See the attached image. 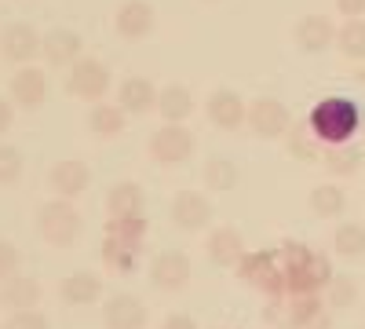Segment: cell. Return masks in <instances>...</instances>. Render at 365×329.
<instances>
[{
    "label": "cell",
    "instance_id": "obj_20",
    "mask_svg": "<svg viewBox=\"0 0 365 329\" xmlns=\"http://www.w3.org/2000/svg\"><path fill=\"white\" fill-rule=\"evenodd\" d=\"M48 183H51V191H55L58 198L73 201V198H81V194L88 191L91 172H88L84 161H58V165H51V172H48Z\"/></svg>",
    "mask_w": 365,
    "mask_h": 329
},
{
    "label": "cell",
    "instance_id": "obj_9",
    "mask_svg": "<svg viewBox=\"0 0 365 329\" xmlns=\"http://www.w3.org/2000/svg\"><path fill=\"white\" fill-rule=\"evenodd\" d=\"M150 282H154V289H161V293L187 289V282H190V260H187V253H179V249L158 253L154 263H150Z\"/></svg>",
    "mask_w": 365,
    "mask_h": 329
},
{
    "label": "cell",
    "instance_id": "obj_14",
    "mask_svg": "<svg viewBox=\"0 0 365 329\" xmlns=\"http://www.w3.org/2000/svg\"><path fill=\"white\" fill-rule=\"evenodd\" d=\"M292 41H296L299 51L318 55V51L336 44V26H332V19H325V15H303L292 26Z\"/></svg>",
    "mask_w": 365,
    "mask_h": 329
},
{
    "label": "cell",
    "instance_id": "obj_2",
    "mask_svg": "<svg viewBox=\"0 0 365 329\" xmlns=\"http://www.w3.org/2000/svg\"><path fill=\"white\" fill-rule=\"evenodd\" d=\"M307 125H311V132L318 136V143L340 146V143H351V136L358 132L361 113H358V106H354L351 99L329 96V99H322V103L311 110Z\"/></svg>",
    "mask_w": 365,
    "mask_h": 329
},
{
    "label": "cell",
    "instance_id": "obj_6",
    "mask_svg": "<svg viewBox=\"0 0 365 329\" xmlns=\"http://www.w3.org/2000/svg\"><path fill=\"white\" fill-rule=\"evenodd\" d=\"M194 154V136L182 125H161L154 136H150V158L158 165H182Z\"/></svg>",
    "mask_w": 365,
    "mask_h": 329
},
{
    "label": "cell",
    "instance_id": "obj_40",
    "mask_svg": "<svg viewBox=\"0 0 365 329\" xmlns=\"http://www.w3.org/2000/svg\"><path fill=\"white\" fill-rule=\"evenodd\" d=\"M11 121H15V106H11L4 96H0V136L11 128Z\"/></svg>",
    "mask_w": 365,
    "mask_h": 329
},
{
    "label": "cell",
    "instance_id": "obj_41",
    "mask_svg": "<svg viewBox=\"0 0 365 329\" xmlns=\"http://www.w3.org/2000/svg\"><path fill=\"white\" fill-rule=\"evenodd\" d=\"M161 329H197V322H194L190 315H168Z\"/></svg>",
    "mask_w": 365,
    "mask_h": 329
},
{
    "label": "cell",
    "instance_id": "obj_21",
    "mask_svg": "<svg viewBox=\"0 0 365 329\" xmlns=\"http://www.w3.org/2000/svg\"><path fill=\"white\" fill-rule=\"evenodd\" d=\"M58 296H63L66 304L73 308H84V304H96L103 296V278L96 271H73L63 278V285H58Z\"/></svg>",
    "mask_w": 365,
    "mask_h": 329
},
{
    "label": "cell",
    "instance_id": "obj_24",
    "mask_svg": "<svg viewBox=\"0 0 365 329\" xmlns=\"http://www.w3.org/2000/svg\"><path fill=\"white\" fill-rule=\"evenodd\" d=\"M158 113L165 117L168 125H182L194 113V96L187 84H165L158 92Z\"/></svg>",
    "mask_w": 365,
    "mask_h": 329
},
{
    "label": "cell",
    "instance_id": "obj_8",
    "mask_svg": "<svg viewBox=\"0 0 365 329\" xmlns=\"http://www.w3.org/2000/svg\"><path fill=\"white\" fill-rule=\"evenodd\" d=\"M205 113H208V121L216 128L234 132V128H241L249 121V103L241 99L234 88H216V92L208 96V103H205Z\"/></svg>",
    "mask_w": 365,
    "mask_h": 329
},
{
    "label": "cell",
    "instance_id": "obj_26",
    "mask_svg": "<svg viewBox=\"0 0 365 329\" xmlns=\"http://www.w3.org/2000/svg\"><path fill=\"white\" fill-rule=\"evenodd\" d=\"M139 249H143V246L125 242V238H113V234H106L99 253H103V263L110 267V271H117V275H128L132 267L139 263Z\"/></svg>",
    "mask_w": 365,
    "mask_h": 329
},
{
    "label": "cell",
    "instance_id": "obj_37",
    "mask_svg": "<svg viewBox=\"0 0 365 329\" xmlns=\"http://www.w3.org/2000/svg\"><path fill=\"white\" fill-rule=\"evenodd\" d=\"M4 329H51V322L41 311H11V318L4 322Z\"/></svg>",
    "mask_w": 365,
    "mask_h": 329
},
{
    "label": "cell",
    "instance_id": "obj_29",
    "mask_svg": "<svg viewBox=\"0 0 365 329\" xmlns=\"http://www.w3.org/2000/svg\"><path fill=\"white\" fill-rule=\"evenodd\" d=\"M332 249L344 260H361L365 256V227L361 223H340L332 234Z\"/></svg>",
    "mask_w": 365,
    "mask_h": 329
},
{
    "label": "cell",
    "instance_id": "obj_11",
    "mask_svg": "<svg viewBox=\"0 0 365 329\" xmlns=\"http://www.w3.org/2000/svg\"><path fill=\"white\" fill-rule=\"evenodd\" d=\"M168 216L179 231H205L212 223V201L197 191H179L168 205Z\"/></svg>",
    "mask_w": 365,
    "mask_h": 329
},
{
    "label": "cell",
    "instance_id": "obj_10",
    "mask_svg": "<svg viewBox=\"0 0 365 329\" xmlns=\"http://www.w3.org/2000/svg\"><path fill=\"white\" fill-rule=\"evenodd\" d=\"M249 128L259 139H278L292 128V113L278 99H256V103H249Z\"/></svg>",
    "mask_w": 365,
    "mask_h": 329
},
{
    "label": "cell",
    "instance_id": "obj_34",
    "mask_svg": "<svg viewBox=\"0 0 365 329\" xmlns=\"http://www.w3.org/2000/svg\"><path fill=\"white\" fill-rule=\"evenodd\" d=\"M146 231H150L146 216H117V220L110 216V227H106V234H113V238H125V242H135V246H143Z\"/></svg>",
    "mask_w": 365,
    "mask_h": 329
},
{
    "label": "cell",
    "instance_id": "obj_38",
    "mask_svg": "<svg viewBox=\"0 0 365 329\" xmlns=\"http://www.w3.org/2000/svg\"><path fill=\"white\" fill-rule=\"evenodd\" d=\"M19 249L11 246V242H4V238H0V282H8L15 271H19Z\"/></svg>",
    "mask_w": 365,
    "mask_h": 329
},
{
    "label": "cell",
    "instance_id": "obj_4",
    "mask_svg": "<svg viewBox=\"0 0 365 329\" xmlns=\"http://www.w3.org/2000/svg\"><path fill=\"white\" fill-rule=\"evenodd\" d=\"M37 227H41V238H44L48 246L66 249V246L77 242V234H81V213H77L66 198H55V201L41 205Z\"/></svg>",
    "mask_w": 365,
    "mask_h": 329
},
{
    "label": "cell",
    "instance_id": "obj_44",
    "mask_svg": "<svg viewBox=\"0 0 365 329\" xmlns=\"http://www.w3.org/2000/svg\"><path fill=\"white\" fill-rule=\"evenodd\" d=\"M216 329H223V325H216Z\"/></svg>",
    "mask_w": 365,
    "mask_h": 329
},
{
    "label": "cell",
    "instance_id": "obj_5",
    "mask_svg": "<svg viewBox=\"0 0 365 329\" xmlns=\"http://www.w3.org/2000/svg\"><path fill=\"white\" fill-rule=\"evenodd\" d=\"M106 88H110V66L99 59H77L66 74V92L84 103H103Z\"/></svg>",
    "mask_w": 365,
    "mask_h": 329
},
{
    "label": "cell",
    "instance_id": "obj_1",
    "mask_svg": "<svg viewBox=\"0 0 365 329\" xmlns=\"http://www.w3.org/2000/svg\"><path fill=\"white\" fill-rule=\"evenodd\" d=\"M282 263H285V293H322L332 282V263L325 253L303 246V242H285L282 246Z\"/></svg>",
    "mask_w": 365,
    "mask_h": 329
},
{
    "label": "cell",
    "instance_id": "obj_17",
    "mask_svg": "<svg viewBox=\"0 0 365 329\" xmlns=\"http://www.w3.org/2000/svg\"><path fill=\"white\" fill-rule=\"evenodd\" d=\"M205 253L216 267H237L249 249H245V238H241L237 227H216L205 242Z\"/></svg>",
    "mask_w": 365,
    "mask_h": 329
},
{
    "label": "cell",
    "instance_id": "obj_39",
    "mask_svg": "<svg viewBox=\"0 0 365 329\" xmlns=\"http://www.w3.org/2000/svg\"><path fill=\"white\" fill-rule=\"evenodd\" d=\"M336 11L344 19H361L365 15V0H336Z\"/></svg>",
    "mask_w": 365,
    "mask_h": 329
},
{
    "label": "cell",
    "instance_id": "obj_16",
    "mask_svg": "<svg viewBox=\"0 0 365 329\" xmlns=\"http://www.w3.org/2000/svg\"><path fill=\"white\" fill-rule=\"evenodd\" d=\"M113 29L125 41H143L154 29V4H146V0H125L113 15Z\"/></svg>",
    "mask_w": 365,
    "mask_h": 329
},
{
    "label": "cell",
    "instance_id": "obj_23",
    "mask_svg": "<svg viewBox=\"0 0 365 329\" xmlns=\"http://www.w3.org/2000/svg\"><path fill=\"white\" fill-rule=\"evenodd\" d=\"M146 208V194L135 179H125V183H113L106 191V213L117 220V216H143Z\"/></svg>",
    "mask_w": 365,
    "mask_h": 329
},
{
    "label": "cell",
    "instance_id": "obj_18",
    "mask_svg": "<svg viewBox=\"0 0 365 329\" xmlns=\"http://www.w3.org/2000/svg\"><path fill=\"white\" fill-rule=\"evenodd\" d=\"M332 315L325 311L318 293H289V329H329Z\"/></svg>",
    "mask_w": 365,
    "mask_h": 329
},
{
    "label": "cell",
    "instance_id": "obj_22",
    "mask_svg": "<svg viewBox=\"0 0 365 329\" xmlns=\"http://www.w3.org/2000/svg\"><path fill=\"white\" fill-rule=\"evenodd\" d=\"M37 300H41V282L29 275H11L0 285V304L8 311H34Z\"/></svg>",
    "mask_w": 365,
    "mask_h": 329
},
{
    "label": "cell",
    "instance_id": "obj_13",
    "mask_svg": "<svg viewBox=\"0 0 365 329\" xmlns=\"http://www.w3.org/2000/svg\"><path fill=\"white\" fill-rule=\"evenodd\" d=\"M158 92H161V88H154L150 77L132 74V77H125L117 84V106L125 113H132V117H143L150 110H158Z\"/></svg>",
    "mask_w": 365,
    "mask_h": 329
},
{
    "label": "cell",
    "instance_id": "obj_43",
    "mask_svg": "<svg viewBox=\"0 0 365 329\" xmlns=\"http://www.w3.org/2000/svg\"><path fill=\"white\" fill-rule=\"evenodd\" d=\"M361 329H365V322H361Z\"/></svg>",
    "mask_w": 365,
    "mask_h": 329
},
{
    "label": "cell",
    "instance_id": "obj_35",
    "mask_svg": "<svg viewBox=\"0 0 365 329\" xmlns=\"http://www.w3.org/2000/svg\"><path fill=\"white\" fill-rule=\"evenodd\" d=\"M22 165H26V158H22L19 146H11V143H0V187L15 183V179L22 176Z\"/></svg>",
    "mask_w": 365,
    "mask_h": 329
},
{
    "label": "cell",
    "instance_id": "obj_32",
    "mask_svg": "<svg viewBox=\"0 0 365 329\" xmlns=\"http://www.w3.org/2000/svg\"><path fill=\"white\" fill-rule=\"evenodd\" d=\"M234 183H237V165H234L230 158H212V161H205V187H208V191L223 194V191H230Z\"/></svg>",
    "mask_w": 365,
    "mask_h": 329
},
{
    "label": "cell",
    "instance_id": "obj_3",
    "mask_svg": "<svg viewBox=\"0 0 365 329\" xmlns=\"http://www.w3.org/2000/svg\"><path fill=\"white\" fill-rule=\"evenodd\" d=\"M237 275L245 285L267 293V296H282L285 293V263L282 249H263V253H245V260L237 263Z\"/></svg>",
    "mask_w": 365,
    "mask_h": 329
},
{
    "label": "cell",
    "instance_id": "obj_25",
    "mask_svg": "<svg viewBox=\"0 0 365 329\" xmlns=\"http://www.w3.org/2000/svg\"><path fill=\"white\" fill-rule=\"evenodd\" d=\"M125 110H120L117 103H96L88 110V128L91 136H99V139H117L120 132H125Z\"/></svg>",
    "mask_w": 365,
    "mask_h": 329
},
{
    "label": "cell",
    "instance_id": "obj_30",
    "mask_svg": "<svg viewBox=\"0 0 365 329\" xmlns=\"http://www.w3.org/2000/svg\"><path fill=\"white\" fill-rule=\"evenodd\" d=\"M336 48H340L344 59H358V63H365V22L361 19H347L336 29Z\"/></svg>",
    "mask_w": 365,
    "mask_h": 329
},
{
    "label": "cell",
    "instance_id": "obj_12",
    "mask_svg": "<svg viewBox=\"0 0 365 329\" xmlns=\"http://www.w3.org/2000/svg\"><path fill=\"white\" fill-rule=\"evenodd\" d=\"M146 322H150V311L132 293H113L103 304V325L106 329H146Z\"/></svg>",
    "mask_w": 365,
    "mask_h": 329
},
{
    "label": "cell",
    "instance_id": "obj_15",
    "mask_svg": "<svg viewBox=\"0 0 365 329\" xmlns=\"http://www.w3.org/2000/svg\"><path fill=\"white\" fill-rule=\"evenodd\" d=\"M81 51H84V41H81L77 29L58 26V29H48V34L41 37V55L51 66H73L77 59H84Z\"/></svg>",
    "mask_w": 365,
    "mask_h": 329
},
{
    "label": "cell",
    "instance_id": "obj_7",
    "mask_svg": "<svg viewBox=\"0 0 365 329\" xmlns=\"http://www.w3.org/2000/svg\"><path fill=\"white\" fill-rule=\"evenodd\" d=\"M0 55H4L8 63L29 66L34 55H41V34L29 22H8L0 29Z\"/></svg>",
    "mask_w": 365,
    "mask_h": 329
},
{
    "label": "cell",
    "instance_id": "obj_19",
    "mask_svg": "<svg viewBox=\"0 0 365 329\" xmlns=\"http://www.w3.org/2000/svg\"><path fill=\"white\" fill-rule=\"evenodd\" d=\"M48 99V77L37 66H19L11 77V103L22 110H37Z\"/></svg>",
    "mask_w": 365,
    "mask_h": 329
},
{
    "label": "cell",
    "instance_id": "obj_36",
    "mask_svg": "<svg viewBox=\"0 0 365 329\" xmlns=\"http://www.w3.org/2000/svg\"><path fill=\"white\" fill-rule=\"evenodd\" d=\"M263 322L278 325V329H289V293H282V296H270L267 308H263Z\"/></svg>",
    "mask_w": 365,
    "mask_h": 329
},
{
    "label": "cell",
    "instance_id": "obj_33",
    "mask_svg": "<svg viewBox=\"0 0 365 329\" xmlns=\"http://www.w3.org/2000/svg\"><path fill=\"white\" fill-rule=\"evenodd\" d=\"M354 300H358V282H354L351 275H332V282L325 285V304L336 308V311H344V308H351Z\"/></svg>",
    "mask_w": 365,
    "mask_h": 329
},
{
    "label": "cell",
    "instance_id": "obj_31",
    "mask_svg": "<svg viewBox=\"0 0 365 329\" xmlns=\"http://www.w3.org/2000/svg\"><path fill=\"white\" fill-rule=\"evenodd\" d=\"M285 143H289V154L299 158V161L322 158V143H318V136L311 132V125H292V128L285 132Z\"/></svg>",
    "mask_w": 365,
    "mask_h": 329
},
{
    "label": "cell",
    "instance_id": "obj_42",
    "mask_svg": "<svg viewBox=\"0 0 365 329\" xmlns=\"http://www.w3.org/2000/svg\"><path fill=\"white\" fill-rule=\"evenodd\" d=\"M358 81H361V84H365V63H361V66H358Z\"/></svg>",
    "mask_w": 365,
    "mask_h": 329
},
{
    "label": "cell",
    "instance_id": "obj_28",
    "mask_svg": "<svg viewBox=\"0 0 365 329\" xmlns=\"http://www.w3.org/2000/svg\"><path fill=\"white\" fill-rule=\"evenodd\" d=\"M344 208H347V194H344V187H336V183H322V187L311 191V213H314V216L332 220V216H340Z\"/></svg>",
    "mask_w": 365,
    "mask_h": 329
},
{
    "label": "cell",
    "instance_id": "obj_27",
    "mask_svg": "<svg viewBox=\"0 0 365 329\" xmlns=\"http://www.w3.org/2000/svg\"><path fill=\"white\" fill-rule=\"evenodd\" d=\"M361 146L354 143H340V146H329V151L322 154V165L332 172V176H354L361 168Z\"/></svg>",
    "mask_w": 365,
    "mask_h": 329
}]
</instances>
